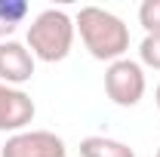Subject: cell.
I'll return each mask as SVG.
<instances>
[{
	"instance_id": "7a4b0ae2",
	"label": "cell",
	"mask_w": 160,
	"mask_h": 157,
	"mask_svg": "<svg viewBox=\"0 0 160 157\" xmlns=\"http://www.w3.org/2000/svg\"><path fill=\"white\" fill-rule=\"evenodd\" d=\"M74 19L65 13V9H43L37 13L31 25H28V49L31 56L40 62H65L71 56V46H74Z\"/></svg>"
},
{
	"instance_id": "7c38bea8",
	"label": "cell",
	"mask_w": 160,
	"mask_h": 157,
	"mask_svg": "<svg viewBox=\"0 0 160 157\" xmlns=\"http://www.w3.org/2000/svg\"><path fill=\"white\" fill-rule=\"evenodd\" d=\"M154 157H160V148H157V154H154Z\"/></svg>"
},
{
	"instance_id": "6da1fadb",
	"label": "cell",
	"mask_w": 160,
	"mask_h": 157,
	"mask_svg": "<svg viewBox=\"0 0 160 157\" xmlns=\"http://www.w3.org/2000/svg\"><path fill=\"white\" fill-rule=\"evenodd\" d=\"M80 40L86 46V53L99 62H117L126 59V49H129V28L126 22L114 16L111 9H102V6H83L74 19Z\"/></svg>"
},
{
	"instance_id": "8992f818",
	"label": "cell",
	"mask_w": 160,
	"mask_h": 157,
	"mask_svg": "<svg viewBox=\"0 0 160 157\" xmlns=\"http://www.w3.org/2000/svg\"><path fill=\"white\" fill-rule=\"evenodd\" d=\"M34 65L37 59L31 56V49L19 40H0V83L6 86H19L34 77Z\"/></svg>"
},
{
	"instance_id": "277c9868",
	"label": "cell",
	"mask_w": 160,
	"mask_h": 157,
	"mask_svg": "<svg viewBox=\"0 0 160 157\" xmlns=\"http://www.w3.org/2000/svg\"><path fill=\"white\" fill-rule=\"evenodd\" d=\"M0 157H68V148L49 129H25L6 139Z\"/></svg>"
},
{
	"instance_id": "3957f363",
	"label": "cell",
	"mask_w": 160,
	"mask_h": 157,
	"mask_svg": "<svg viewBox=\"0 0 160 157\" xmlns=\"http://www.w3.org/2000/svg\"><path fill=\"white\" fill-rule=\"evenodd\" d=\"M148 89L145 68L136 59H117L105 68V93L117 108H136Z\"/></svg>"
},
{
	"instance_id": "8fae6325",
	"label": "cell",
	"mask_w": 160,
	"mask_h": 157,
	"mask_svg": "<svg viewBox=\"0 0 160 157\" xmlns=\"http://www.w3.org/2000/svg\"><path fill=\"white\" fill-rule=\"evenodd\" d=\"M154 102H157V108H160V83H157V89H154Z\"/></svg>"
},
{
	"instance_id": "52a82bcc",
	"label": "cell",
	"mask_w": 160,
	"mask_h": 157,
	"mask_svg": "<svg viewBox=\"0 0 160 157\" xmlns=\"http://www.w3.org/2000/svg\"><path fill=\"white\" fill-rule=\"evenodd\" d=\"M80 157H136V151L126 142H120V139L86 136L80 142Z\"/></svg>"
},
{
	"instance_id": "9c48e42d",
	"label": "cell",
	"mask_w": 160,
	"mask_h": 157,
	"mask_svg": "<svg viewBox=\"0 0 160 157\" xmlns=\"http://www.w3.org/2000/svg\"><path fill=\"white\" fill-rule=\"evenodd\" d=\"M139 25L145 34H160V0H145L139 6Z\"/></svg>"
},
{
	"instance_id": "30bf717a",
	"label": "cell",
	"mask_w": 160,
	"mask_h": 157,
	"mask_svg": "<svg viewBox=\"0 0 160 157\" xmlns=\"http://www.w3.org/2000/svg\"><path fill=\"white\" fill-rule=\"evenodd\" d=\"M139 59L142 65L160 71V34H145V40L139 43Z\"/></svg>"
},
{
	"instance_id": "ba28073f",
	"label": "cell",
	"mask_w": 160,
	"mask_h": 157,
	"mask_svg": "<svg viewBox=\"0 0 160 157\" xmlns=\"http://www.w3.org/2000/svg\"><path fill=\"white\" fill-rule=\"evenodd\" d=\"M25 19H28V3L25 0H0V37L12 34Z\"/></svg>"
},
{
	"instance_id": "5b68a950",
	"label": "cell",
	"mask_w": 160,
	"mask_h": 157,
	"mask_svg": "<svg viewBox=\"0 0 160 157\" xmlns=\"http://www.w3.org/2000/svg\"><path fill=\"white\" fill-rule=\"evenodd\" d=\"M37 108L34 99L19 86H6L0 83V133H25V126L34 120Z\"/></svg>"
}]
</instances>
